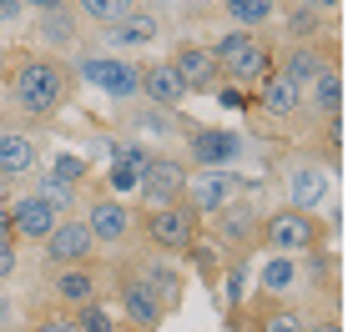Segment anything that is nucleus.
Listing matches in <instances>:
<instances>
[{
  "label": "nucleus",
  "instance_id": "f8f14e48",
  "mask_svg": "<svg viewBox=\"0 0 358 332\" xmlns=\"http://www.w3.org/2000/svg\"><path fill=\"white\" fill-rule=\"evenodd\" d=\"M338 66V40H288L282 51H273V70L278 76H288L293 86H308L318 76V70Z\"/></svg>",
  "mask_w": 358,
  "mask_h": 332
},
{
  "label": "nucleus",
  "instance_id": "5701e85b",
  "mask_svg": "<svg viewBox=\"0 0 358 332\" xmlns=\"http://www.w3.org/2000/svg\"><path fill=\"white\" fill-rule=\"evenodd\" d=\"M303 116L308 121H328V116H343V70L328 66L313 81L303 86Z\"/></svg>",
  "mask_w": 358,
  "mask_h": 332
},
{
  "label": "nucleus",
  "instance_id": "2eb2a0df",
  "mask_svg": "<svg viewBox=\"0 0 358 332\" xmlns=\"http://www.w3.org/2000/svg\"><path fill=\"white\" fill-rule=\"evenodd\" d=\"M187 166H237L243 161V136L227 126H187Z\"/></svg>",
  "mask_w": 358,
  "mask_h": 332
},
{
  "label": "nucleus",
  "instance_id": "423d86ee",
  "mask_svg": "<svg viewBox=\"0 0 358 332\" xmlns=\"http://www.w3.org/2000/svg\"><path fill=\"white\" fill-rule=\"evenodd\" d=\"M41 262L45 267H66V262H96V236H91V227H86V217H76V211H61L56 217V227L41 236Z\"/></svg>",
  "mask_w": 358,
  "mask_h": 332
},
{
  "label": "nucleus",
  "instance_id": "72a5a7b5",
  "mask_svg": "<svg viewBox=\"0 0 358 332\" xmlns=\"http://www.w3.org/2000/svg\"><path fill=\"white\" fill-rule=\"evenodd\" d=\"M26 317H20V307H15V297L6 292V282H0V332H10V327H20Z\"/></svg>",
  "mask_w": 358,
  "mask_h": 332
},
{
  "label": "nucleus",
  "instance_id": "6ab92c4d",
  "mask_svg": "<svg viewBox=\"0 0 358 332\" xmlns=\"http://www.w3.org/2000/svg\"><path fill=\"white\" fill-rule=\"evenodd\" d=\"M6 211H10V236H15V242H41V236L56 227V217H61V211L45 202V197L31 192V186H26L20 197H10Z\"/></svg>",
  "mask_w": 358,
  "mask_h": 332
},
{
  "label": "nucleus",
  "instance_id": "58836bf2",
  "mask_svg": "<svg viewBox=\"0 0 358 332\" xmlns=\"http://www.w3.org/2000/svg\"><path fill=\"white\" fill-rule=\"evenodd\" d=\"M51 6H61V0H26V10H51Z\"/></svg>",
  "mask_w": 358,
  "mask_h": 332
},
{
  "label": "nucleus",
  "instance_id": "c85d7f7f",
  "mask_svg": "<svg viewBox=\"0 0 358 332\" xmlns=\"http://www.w3.org/2000/svg\"><path fill=\"white\" fill-rule=\"evenodd\" d=\"M41 172H51V176L71 181V186H81V181L91 176V156H81V151H61V156H51V161H41Z\"/></svg>",
  "mask_w": 358,
  "mask_h": 332
},
{
  "label": "nucleus",
  "instance_id": "1a4fd4ad",
  "mask_svg": "<svg viewBox=\"0 0 358 332\" xmlns=\"http://www.w3.org/2000/svg\"><path fill=\"white\" fill-rule=\"evenodd\" d=\"M328 197H333V166L313 161V151L282 166V202H288V206H298V211H318Z\"/></svg>",
  "mask_w": 358,
  "mask_h": 332
},
{
  "label": "nucleus",
  "instance_id": "ddd939ff",
  "mask_svg": "<svg viewBox=\"0 0 358 332\" xmlns=\"http://www.w3.org/2000/svg\"><path fill=\"white\" fill-rule=\"evenodd\" d=\"M45 161L41 136H31L26 126H0V181H15L26 186Z\"/></svg>",
  "mask_w": 358,
  "mask_h": 332
},
{
  "label": "nucleus",
  "instance_id": "393cba45",
  "mask_svg": "<svg viewBox=\"0 0 358 332\" xmlns=\"http://www.w3.org/2000/svg\"><path fill=\"white\" fill-rule=\"evenodd\" d=\"M282 36H288V40H318V36H328V10H313V6H303V0H293V6L282 10Z\"/></svg>",
  "mask_w": 358,
  "mask_h": 332
},
{
  "label": "nucleus",
  "instance_id": "9d476101",
  "mask_svg": "<svg viewBox=\"0 0 358 332\" xmlns=\"http://www.w3.org/2000/svg\"><path fill=\"white\" fill-rule=\"evenodd\" d=\"M111 277H116V307H122L127 327H136V332H157V327L166 322V307L157 302V292H152L127 262H116Z\"/></svg>",
  "mask_w": 358,
  "mask_h": 332
},
{
  "label": "nucleus",
  "instance_id": "a211bd4d",
  "mask_svg": "<svg viewBox=\"0 0 358 332\" xmlns=\"http://www.w3.org/2000/svg\"><path fill=\"white\" fill-rule=\"evenodd\" d=\"M101 267L96 262H66V267H51V297H56V307H81V302H91V297H101Z\"/></svg>",
  "mask_w": 358,
  "mask_h": 332
},
{
  "label": "nucleus",
  "instance_id": "9b49d317",
  "mask_svg": "<svg viewBox=\"0 0 358 332\" xmlns=\"http://www.w3.org/2000/svg\"><path fill=\"white\" fill-rule=\"evenodd\" d=\"M187 166L182 156L172 151H152L147 161H141V172H136V197L141 206H162V202H177L182 197V186H187Z\"/></svg>",
  "mask_w": 358,
  "mask_h": 332
},
{
  "label": "nucleus",
  "instance_id": "20e7f679",
  "mask_svg": "<svg viewBox=\"0 0 358 332\" xmlns=\"http://www.w3.org/2000/svg\"><path fill=\"white\" fill-rule=\"evenodd\" d=\"M207 222V242L222 252V262H237V257H252L257 252V206L248 202V197H232L222 211H212V217H202Z\"/></svg>",
  "mask_w": 358,
  "mask_h": 332
},
{
  "label": "nucleus",
  "instance_id": "c756f323",
  "mask_svg": "<svg viewBox=\"0 0 358 332\" xmlns=\"http://www.w3.org/2000/svg\"><path fill=\"white\" fill-rule=\"evenodd\" d=\"M136 172H141V166H131V161H106V192L136 197Z\"/></svg>",
  "mask_w": 358,
  "mask_h": 332
},
{
  "label": "nucleus",
  "instance_id": "7ed1b4c3",
  "mask_svg": "<svg viewBox=\"0 0 358 332\" xmlns=\"http://www.w3.org/2000/svg\"><path fill=\"white\" fill-rule=\"evenodd\" d=\"M323 242H333V236H328V227L318 222V211H298V206H288V202L257 222V252L303 257V252H313V247H323Z\"/></svg>",
  "mask_w": 358,
  "mask_h": 332
},
{
  "label": "nucleus",
  "instance_id": "2f4dec72",
  "mask_svg": "<svg viewBox=\"0 0 358 332\" xmlns=\"http://www.w3.org/2000/svg\"><path fill=\"white\" fill-rule=\"evenodd\" d=\"M212 96H217L222 111H237V116H248V111H252V96H248L243 86H232V81H227V86L217 81V86H212Z\"/></svg>",
  "mask_w": 358,
  "mask_h": 332
},
{
  "label": "nucleus",
  "instance_id": "c9c22d12",
  "mask_svg": "<svg viewBox=\"0 0 358 332\" xmlns=\"http://www.w3.org/2000/svg\"><path fill=\"white\" fill-rule=\"evenodd\" d=\"M26 20V0H0V26H15Z\"/></svg>",
  "mask_w": 358,
  "mask_h": 332
},
{
  "label": "nucleus",
  "instance_id": "473e14b6",
  "mask_svg": "<svg viewBox=\"0 0 358 332\" xmlns=\"http://www.w3.org/2000/svg\"><path fill=\"white\" fill-rule=\"evenodd\" d=\"M20 277V242L0 236V282H15Z\"/></svg>",
  "mask_w": 358,
  "mask_h": 332
},
{
  "label": "nucleus",
  "instance_id": "7c9ffc66",
  "mask_svg": "<svg viewBox=\"0 0 358 332\" xmlns=\"http://www.w3.org/2000/svg\"><path fill=\"white\" fill-rule=\"evenodd\" d=\"M262 327H268V332H308V327H313V317L293 312V307H278V312L262 317Z\"/></svg>",
  "mask_w": 358,
  "mask_h": 332
},
{
  "label": "nucleus",
  "instance_id": "f704fd0d",
  "mask_svg": "<svg viewBox=\"0 0 358 332\" xmlns=\"http://www.w3.org/2000/svg\"><path fill=\"white\" fill-rule=\"evenodd\" d=\"M26 327H36V332H71V312L61 307V312H45V317H36V322H26Z\"/></svg>",
  "mask_w": 358,
  "mask_h": 332
},
{
  "label": "nucleus",
  "instance_id": "aec40b11",
  "mask_svg": "<svg viewBox=\"0 0 358 332\" xmlns=\"http://www.w3.org/2000/svg\"><path fill=\"white\" fill-rule=\"evenodd\" d=\"M217 66H222V76H227L232 86L252 91V86H257V81H262V76L273 70V45H268V40H262V36L252 31V36H248L243 45H237L232 56H222Z\"/></svg>",
  "mask_w": 358,
  "mask_h": 332
},
{
  "label": "nucleus",
  "instance_id": "b1692460",
  "mask_svg": "<svg viewBox=\"0 0 358 332\" xmlns=\"http://www.w3.org/2000/svg\"><path fill=\"white\" fill-rule=\"evenodd\" d=\"M36 36H41L45 51H76L81 45V15L71 10V0H61L51 10H36Z\"/></svg>",
  "mask_w": 358,
  "mask_h": 332
},
{
  "label": "nucleus",
  "instance_id": "6e6552de",
  "mask_svg": "<svg viewBox=\"0 0 358 332\" xmlns=\"http://www.w3.org/2000/svg\"><path fill=\"white\" fill-rule=\"evenodd\" d=\"M71 70H76V81L96 86L111 101H131L136 96V66L127 56H116V51H81Z\"/></svg>",
  "mask_w": 358,
  "mask_h": 332
},
{
  "label": "nucleus",
  "instance_id": "4be33fe9",
  "mask_svg": "<svg viewBox=\"0 0 358 332\" xmlns=\"http://www.w3.org/2000/svg\"><path fill=\"white\" fill-rule=\"evenodd\" d=\"M172 66H177V76L187 81V91H192V96H207V91L222 81L217 56H212L207 45H197V40H182L177 51H172Z\"/></svg>",
  "mask_w": 358,
  "mask_h": 332
},
{
  "label": "nucleus",
  "instance_id": "412c9836",
  "mask_svg": "<svg viewBox=\"0 0 358 332\" xmlns=\"http://www.w3.org/2000/svg\"><path fill=\"white\" fill-rule=\"evenodd\" d=\"M252 282H257V297L288 302V297L303 292V267H298V257H288V252H262Z\"/></svg>",
  "mask_w": 358,
  "mask_h": 332
},
{
  "label": "nucleus",
  "instance_id": "a878e982",
  "mask_svg": "<svg viewBox=\"0 0 358 332\" xmlns=\"http://www.w3.org/2000/svg\"><path fill=\"white\" fill-rule=\"evenodd\" d=\"M136 6H141V0H71V10H76L81 26H91V31H101V26H111V20L131 15Z\"/></svg>",
  "mask_w": 358,
  "mask_h": 332
},
{
  "label": "nucleus",
  "instance_id": "f3484780",
  "mask_svg": "<svg viewBox=\"0 0 358 332\" xmlns=\"http://www.w3.org/2000/svg\"><path fill=\"white\" fill-rule=\"evenodd\" d=\"M136 96H147L162 111H177V106H187L192 91H187V81L177 76L172 61H147V66H136Z\"/></svg>",
  "mask_w": 358,
  "mask_h": 332
},
{
  "label": "nucleus",
  "instance_id": "dca6fc26",
  "mask_svg": "<svg viewBox=\"0 0 358 332\" xmlns=\"http://www.w3.org/2000/svg\"><path fill=\"white\" fill-rule=\"evenodd\" d=\"M252 116H268V121H278V126H293L303 116V86H293L288 76L268 70V76L252 86Z\"/></svg>",
  "mask_w": 358,
  "mask_h": 332
},
{
  "label": "nucleus",
  "instance_id": "f257e3e1",
  "mask_svg": "<svg viewBox=\"0 0 358 332\" xmlns=\"http://www.w3.org/2000/svg\"><path fill=\"white\" fill-rule=\"evenodd\" d=\"M0 81H6V106L10 116H26V121H56L66 111V101L76 96V70H71L56 51H10L0 66Z\"/></svg>",
  "mask_w": 358,
  "mask_h": 332
},
{
  "label": "nucleus",
  "instance_id": "0eeeda50",
  "mask_svg": "<svg viewBox=\"0 0 358 332\" xmlns=\"http://www.w3.org/2000/svg\"><path fill=\"white\" fill-rule=\"evenodd\" d=\"M81 217H86L91 236H96V247H106V252H127L136 242V206H127L116 192L91 197Z\"/></svg>",
  "mask_w": 358,
  "mask_h": 332
},
{
  "label": "nucleus",
  "instance_id": "ea45409f",
  "mask_svg": "<svg viewBox=\"0 0 358 332\" xmlns=\"http://www.w3.org/2000/svg\"><path fill=\"white\" fill-rule=\"evenodd\" d=\"M232 6H243V0H222V10H232Z\"/></svg>",
  "mask_w": 358,
  "mask_h": 332
},
{
  "label": "nucleus",
  "instance_id": "4468645a",
  "mask_svg": "<svg viewBox=\"0 0 358 332\" xmlns=\"http://www.w3.org/2000/svg\"><path fill=\"white\" fill-rule=\"evenodd\" d=\"M96 36H101L106 51H147V45H162L166 20H162L157 10H147V6H136L131 15H122V20H111V26H101Z\"/></svg>",
  "mask_w": 358,
  "mask_h": 332
},
{
  "label": "nucleus",
  "instance_id": "4c0bfd02",
  "mask_svg": "<svg viewBox=\"0 0 358 332\" xmlns=\"http://www.w3.org/2000/svg\"><path fill=\"white\" fill-rule=\"evenodd\" d=\"M0 236H10V211H6V202H0ZM15 242V236H10Z\"/></svg>",
  "mask_w": 358,
  "mask_h": 332
},
{
  "label": "nucleus",
  "instance_id": "f03ea898",
  "mask_svg": "<svg viewBox=\"0 0 358 332\" xmlns=\"http://www.w3.org/2000/svg\"><path fill=\"white\" fill-rule=\"evenodd\" d=\"M202 236V217L192 211V202L177 197V202H162V206H141L136 211V242H147L152 252L166 257H182Z\"/></svg>",
  "mask_w": 358,
  "mask_h": 332
},
{
  "label": "nucleus",
  "instance_id": "bb28decb",
  "mask_svg": "<svg viewBox=\"0 0 358 332\" xmlns=\"http://www.w3.org/2000/svg\"><path fill=\"white\" fill-rule=\"evenodd\" d=\"M116 327H122V317H116L101 297H91V302H81V307H71V332H116Z\"/></svg>",
  "mask_w": 358,
  "mask_h": 332
},
{
  "label": "nucleus",
  "instance_id": "39448f33",
  "mask_svg": "<svg viewBox=\"0 0 358 332\" xmlns=\"http://www.w3.org/2000/svg\"><path fill=\"white\" fill-rule=\"evenodd\" d=\"M252 192H257V181L237 176V166H192L187 186H182V197L192 202L197 217H212V211H222L232 197H252Z\"/></svg>",
  "mask_w": 358,
  "mask_h": 332
},
{
  "label": "nucleus",
  "instance_id": "cd10ccee",
  "mask_svg": "<svg viewBox=\"0 0 358 332\" xmlns=\"http://www.w3.org/2000/svg\"><path fill=\"white\" fill-rule=\"evenodd\" d=\"M26 186H31L36 197H45L56 211H71V206H76V197H81V186H71V181H61V176H51V172H36Z\"/></svg>",
  "mask_w": 358,
  "mask_h": 332
},
{
  "label": "nucleus",
  "instance_id": "e433bc0d",
  "mask_svg": "<svg viewBox=\"0 0 358 332\" xmlns=\"http://www.w3.org/2000/svg\"><path fill=\"white\" fill-rule=\"evenodd\" d=\"M303 6H313V10H328V15H333V10L343 6V0H303Z\"/></svg>",
  "mask_w": 358,
  "mask_h": 332
}]
</instances>
